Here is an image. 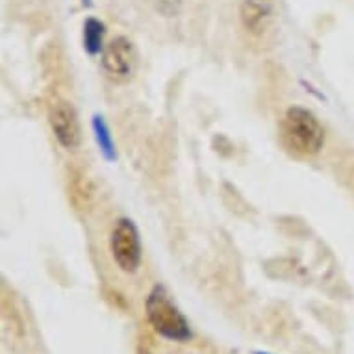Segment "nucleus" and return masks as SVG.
Segmentation results:
<instances>
[{
    "mask_svg": "<svg viewBox=\"0 0 354 354\" xmlns=\"http://www.w3.org/2000/svg\"><path fill=\"white\" fill-rule=\"evenodd\" d=\"M95 130H97V140L100 143V149L106 152V156H113V147H111V140L108 130H106L104 122L100 121V117H95Z\"/></svg>",
    "mask_w": 354,
    "mask_h": 354,
    "instance_id": "obj_10",
    "label": "nucleus"
},
{
    "mask_svg": "<svg viewBox=\"0 0 354 354\" xmlns=\"http://www.w3.org/2000/svg\"><path fill=\"white\" fill-rule=\"evenodd\" d=\"M48 122L54 138L65 149H76L82 143V128L76 110L64 99H56L48 106Z\"/></svg>",
    "mask_w": 354,
    "mask_h": 354,
    "instance_id": "obj_5",
    "label": "nucleus"
},
{
    "mask_svg": "<svg viewBox=\"0 0 354 354\" xmlns=\"http://www.w3.org/2000/svg\"><path fill=\"white\" fill-rule=\"evenodd\" d=\"M282 140L286 147L301 156H314L323 149L325 130L319 119L306 108L293 106L282 119Z\"/></svg>",
    "mask_w": 354,
    "mask_h": 354,
    "instance_id": "obj_1",
    "label": "nucleus"
},
{
    "mask_svg": "<svg viewBox=\"0 0 354 354\" xmlns=\"http://www.w3.org/2000/svg\"><path fill=\"white\" fill-rule=\"evenodd\" d=\"M67 192H69V201L78 212H84L91 206L95 197V186L91 178L87 176L82 169H73L69 173V184H67Z\"/></svg>",
    "mask_w": 354,
    "mask_h": 354,
    "instance_id": "obj_6",
    "label": "nucleus"
},
{
    "mask_svg": "<svg viewBox=\"0 0 354 354\" xmlns=\"http://www.w3.org/2000/svg\"><path fill=\"white\" fill-rule=\"evenodd\" d=\"M241 23L245 30L254 35H261L271 23V8L263 0H245L241 6Z\"/></svg>",
    "mask_w": 354,
    "mask_h": 354,
    "instance_id": "obj_7",
    "label": "nucleus"
},
{
    "mask_svg": "<svg viewBox=\"0 0 354 354\" xmlns=\"http://www.w3.org/2000/svg\"><path fill=\"white\" fill-rule=\"evenodd\" d=\"M136 64H138V58H136L134 45L127 37H115L110 41V45L102 53V69L108 78L117 84L132 80Z\"/></svg>",
    "mask_w": 354,
    "mask_h": 354,
    "instance_id": "obj_4",
    "label": "nucleus"
},
{
    "mask_svg": "<svg viewBox=\"0 0 354 354\" xmlns=\"http://www.w3.org/2000/svg\"><path fill=\"white\" fill-rule=\"evenodd\" d=\"M104 37V24L97 19H87L84 24V45L89 54H99Z\"/></svg>",
    "mask_w": 354,
    "mask_h": 354,
    "instance_id": "obj_8",
    "label": "nucleus"
},
{
    "mask_svg": "<svg viewBox=\"0 0 354 354\" xmlns=\"http://www.w3.org/2000/svg\"><path fill=\"white\" fill-rule=\"evenodd\" d=\"M158 13H162L165 17L178 15L182 8V0H147Z\"/></svg>",
    "mask_w": 354,
    "mask_h": 354,
    "instance_id": "obj_9",
    "label": "nucleus"
},
{
    "mask_svg": "<svg viewBox=\"0 0 354 354\" xmlns=\"http://www.w3.org/2000/svg\"><path fill=\"white\" fill-rule=\"evenodd\" d=\"M111 254L124 273H136L141 263V241L138 228L130 219H119L111 232Z\"/></svg>",
    "mask_w": 354,
    "mask_h": 354,
    "instance_id": "obj_3",
    "label": "nucleus"
},
{
    "mask_svg": "<svg viewBox=\"0 0 354 354\" xmlns=\"http://www.w3.org/2000/svg\"><path fill=\"white\" fill-rule=\"evenodd\" d=\"M145 310L147 319L162 337H167L171 342H187L192 337L189 323L162 286H156L149 293Z\"/></svg>",
    "mask_w": 354,
    "mask_h": 354,
    "instance_id": "obj_2",
    "label": "nucleus"
},
{
    "mask_svg": "<svg viewBox=\"0 0 354 354\" xmlns=\"http://www.w3.org/2000/svg\"><path fill=\"white\" fill-rule=\"evenodd\" d=\"M254 354H268V353H261V351H256Z\"/></svg>",
    "mask_w": 354,
    "mask_h": 354,
    "instance_id": "obj_11",
    "label": "nucleus"
}]
</instances>
